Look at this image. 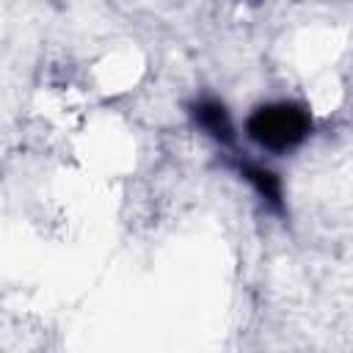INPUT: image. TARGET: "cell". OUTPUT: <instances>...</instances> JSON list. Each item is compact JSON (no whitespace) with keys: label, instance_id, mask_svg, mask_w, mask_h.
Segmentation results:
<instances>
[{"label":"cell","instance_id":"cell-1","mask_svg":"<svg viewBox=\"0 0 353 353\" xmlns=\"http://www.w3.org/2000/svg\"><path fill=\"white\" fill-rule=\"evenodd\" d=\"M240 135L262 157H287L303 149L314 135V113L306 102L292 97L262 99L245 113Z\"/></svg>","mask_w":353,"mask_h":353},{"label":"cell","instance_id":"cell-3","mask_svg":"<svg viewBox=\"0 0 353 353\" xmlns=\"http://www.w3.org/2000/svg\"><path fill=\"white\" fill-rule=\"evenodd\" d=\"M185 116H188L190 127L201 138H207L212 146H218L221 152L237 149L240 124H237V119H234V113L223 97L210 94V91H199L185 102Z\"/></svg>","mask_w":353,"mask_h":353},{"label":"cell","instance_id":"cell-2","mask_svg":"<svg viewBox=\"0 0 353 353\" xmlns=\"http://www.w3.org/2000/svg\"><path fill=\"white\" fill-rule=\"evenodd\" d=\"M226 154V168L248 185V190L259 199V204L273 212V215H287V185H284V176L281 171L270 163V157H262V154H251V152H240V149H232V152H223Z\"/></svg>","mask_w":353,"mask_h":353}]
</instances>
